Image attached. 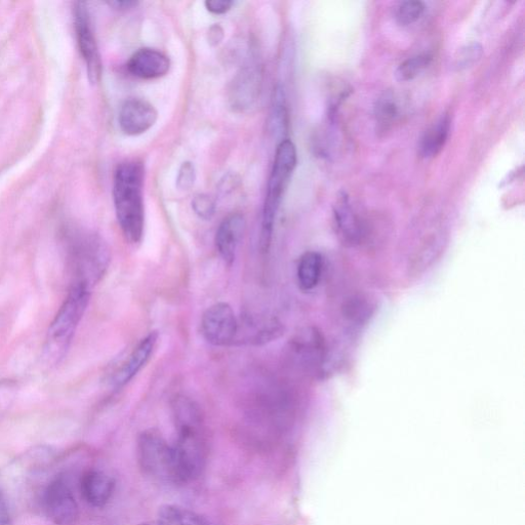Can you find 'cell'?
I'll return each mask as SVG.
<instances>
[{
  "mask_svg": "<svg viewBox=\"0 0 525 525\" xmlns=\"http://www.w3.org/2000/svg\"><path fill=\"white\" fill-rule=\"evenodd\" d=\"M70 258L73 262L74 280L86 281L91 286L106 266L107 255L97 239L76 237L71 242Z\"/></svg>",
  "mask_w": 525,
  "mask_h": 525,
  "instance_id": "obj_7",
  "label": "cell"
},
{
  "mask_svg": "<svg viewBox=\"0 0 525 525\" xmlns=\"http://www.w3.org/2000/svg\"><path fill=\"white\" fill-rule=\"evenodd\" d=\"M269 126L275 136L285 137L288 132L289 113L286 93L281 86L276 87L273 92Z\"/></svg>",
  "mask_w": 525,
  "mask_h": 525,
  "instance_id": "obj_22",
  "label": "cell"
},
{
  "mask_svg": "<svg viewBox=\"0 0 525 525\" xmlns=\"http://www.w3.org/2000/svg\"><path fill=\"white\" fill-rule=\"evenodd\" d=\"M290 349L297 365L308 373H316L326 358L325 340L314 328L300 331L292 339Z\"/></svg>",
  "mask_w": 525,
  "mask_h": 525,
  "instance_id": "obj_10",
  "label": "cell"
},
{
  "mask_svg": "<svg viewBox=\"0 0 525 525\" xmlns=\"http://www.w3.org/2000/svg\"><path fill=\"white\" fill-rule=\"evenodd\" d=\"M260 84V71L256 69L241 71L231 91L233 105L241 110L253 106L260 93Z\"/></svg>",
  "mask_w": 525,
  "mask_h": 525,
  "instance_id": "obj_17",
  "label": "cell"
},
{
  "mask_svg": "<svg viewBox=\"0 0 525 525\" xmlns=\"http://www.w3.org/2000/svg\"><path fill=\"white\" fill-rule=\"evenodd\" d=\"M108 5L116 10H129L137 7L138 2L134 0H114V2L108 3Z\"/></svg>",
  "mask_w": 525,
  "mask_h": 525,
  "instance_id": "obj_34",
  "label": "cell"
},
{
  "mask_svg": "<svg viewBox=\"0 0 525 525\" xmlns=\"http://www.w3.org/2000/svg\"><path fill=\"white\" fill-rule=\"evenodd\" d=\"M128 71L135 77L151 80L166 76L171 69L170 58L154 49H141L129 60Z\"/></svg>",
  "mask_w": 525,
  "mask_h": 525,
  "instance_id": "obj_14",
  "label": "cell"
},
{
  "mask_svg": "<svg viewBox=\"0 0 525 525\" xmlns=\"http://www.w3.org/2000/svg\"><path fill=\"white\" fill-rule=\"evenodd\" d=\"M425 12V5L422 2H403L398 5L395 12V19L401 26H409L419 21Z\"/></svg>",
  "mask_w": 525,
  "mask_h": 525,
  "instance_id": "obj_25",
  "label": "cell"
},
{
  "mask_svg": "<svg viewBox=\"0 0 525 525\" xmlns=\"http://www.w3.org/2000/svg\"><path fill=\"white\" fill-rule=\"evenodd\" d=\"M450 131V116H441L436 123L428 129L420 142L419 153L421 157L429 159L437 156L443 147L446 146Z\"/></svg>",
  "mask_w": 525,
  "mask_h": 525,
  "instance_id": "obj_18",
  "label": "cell"
},
{
  "mask_svg": "<svg viewBox=\"0 0 525 525\" xmlns=\"http://www.w3.org/2000/svg\"><path fill=\"white\" fill-rule=\"evenodd\" d=\"M0 525H14L9 501L2 486H0Z\"/></svg>",
  "mask_w": 525,
  "mask_h": 525,
  "instance_id": "obj_32",
  "label": "cell"
},
{
  "mask_svg": "<svg viewBox=\"0 0 525 525\" xmlns=\"http://www.w3.org/2000/svg\"><path fill=\"white\" fill-rule=\"evenodd\" d=\"M158 519L166 525H212L205 516L172 504L159 508Z\"/></svg>",
  "mask_w": 525,
  "mask_h": 525,
  "instance_id": "obj_21",
  "label": "cell"
},
{
  "mask_svg": "<svg viewBox=\"0 0 525 525\" xmlns=\"http://www.w3.org/2000/svg\"><path fill=\"white\" fill-rule=\"evenodd\" d=\"M297 163L295 144L289 139L280 141L276 148L263 205L259 244L262 254H267L271 248L275 220Z\"/></svg>",
  "mask_w": 525,
  "mask_h": 525,
  "instance_id": "obj_4",
  "label": "cell"
},
{
  "mask_svg": "<svg viewBox=\"0 0 525 525\" xmlns=\"http://www.w3.org/2000/svg\"><path fill=\"white\" fill-rule=\"evenodd\" d=\"M177 438L173 444L183 483L197 478L207 461V443L204 416L196 403L186 397L173 402Z\"/></svg>",
  "mask_w": 525,
  "mask_h": 525,
  "instance_id": "obj_1",
  "label": "cell"
},
{
  "mask_svg": "<svg viewBox=\"0 0 525 525\" xmlns=\"http://www.w3.org/2000/svg\"><path fill=\"white\" fill-rule=\"evenodd\" d=\"M334 218L339 235L349 244H355L361 237L362 226L354 213L348 195L342 192L334 208Z\"/></svg>",
  "mask_w": 525,
  "mask_h": 525,
  "instance_id": "obj_16",
  "label": "cell"
},
{
  "mask_svg": "<svg viewBox=\"0 0 525 525\" xmlns=\"http://www.w3.org/2000/svg\"><path fill=\"white\" fill-rule=\"evenodd\" d=\"M201 333L215 347H226L236 341L238 320L232 307L220 302L208 308L201 318Z\"/></svg>",
  "mask_w": 525,
  "mask_h": 525,
  "instance_id": "obj_9",
  "label": "cell"
},
{
  "mask_svg": "<svg viewBox=\"0 0 525 525\" xmlns=\"http://www.w3.org/2000/svg\"><path fill=\"white\" fill-rule=\"evenodd\" d=\"M482 55V47L479 44H472L459 52L456 58V65L459 69L471 67L481 59Z\"/></svg>",
  "mask_w": 525,
  "mask_h": 525,
  "instance_id": "obj_28",
  "label": "cell"
},
{
  "mask_svg": "<svg viewBox=\"0 0 525 525\" xmlns=\"http://www.w3.org/2000/svg\"><path fill=\"white\" fill-rule=\"evenodd\" d=\"M157 341L158 333L151 332L138 343L124 365L115 373L112 381L114 388H124L146 367Z\"/></svg>",
  "mask_w": 525,
  "mask_h": 525,
  "instance_id": "obj_13",
  "label": "cell"
},
{
  "mask_svg": "<svg viewBox=\"0 0 525 525\" xmlns=\"http://www.w3.org/2000/svg\"><path fill=\"white\" fill-rule=\"evenodd\" d=\"M344 314L354 320L362 321L370 315V305L362 299H352L344 306Z\"/></svg>",
  "mask_w": 525,
  "mask_h": 525,
  "instance_id": "obj_29",
  "label": "cell"
},
{
  "mask_svg": "<svg viewBox=\"0 0 525 525\" xmlns=\"http://www.w3.org/2000/svg\"><path fill=\"white\" fill-rule=\"evenodd\" d=\"M42 507L46 516L57 525H73L79 517V508L68 481L56 476L42 494Z\"/></svg>",
  "mask_w": 525,
  "mask_h": 525,
  "instance_id": "obj_6",
  "label": "cell"
},
{
  "mask_svg": "<svg viewBox=\"0 0 525 525\" xmlns=\"http://www.w3.org/2000/svg\"><path fill=\"white\" fill-rule=\"evenodd\" d=\"M196 181V170L191 161L182 164L177 176V188L181 191L190 190Z\"/></svg>",
  "mask_w": 525,
  "mask_h": 525,
  "instance_id": "obj_30",
  "label": "cell"
},
{
  "mask_svg": "<svg viewBox=\"0 0 525 525\" xmlns=\"http://www.w3.org/2000/svg\"><path fill=\"white\" fill-rule=\"evenodd\" d=\"M205 6L209 13L220 16L228 13L234 3L231 0H207Z\"/></svg>",
  "mask_w": 525,
  "mask_h": 525,
  "instance_id": "obj_31",
  "label": "cell"
},
{
  "mask_svg": "<svg viewBox=\"0 0 525 525\" xmlns=\"http://www.w3.org/2000/svg\"><path fill=\"white\" fill-rule=\"evenodd\" d=\"M430 54H422L402 62L395 71V77L400 83H407L421 75L432 63Z\"/></svg>",
  "mask_w": 525,
  "mask_h": 525,
  "instance_id": "obj_24",
  "label": "cell"
},
{
  "mask_svg": "<svg viewBox=\"0 0 525 525\" xmlns=\"http://www.w3.org/2000/svg\"><path fill=\"white\" fill-rule=\"evenodd\" d=\"M74 27L78 48L85 60L90 82L96 85L100 82L102 76V60L92 26L91 15L85 3H77L75 5Z\"/></svg>",
  "mask_w": 525,
  "mask_h": 525,
  "instance_id": "obj_8",
  "label": "cell"
},
{
  "mask_svg": "<svg viewBox=\"0 0 525 525\" xmlns=\"http://www.w3.org/2000/svg\"><path fill=\"white\" fill-rule=\"evenodd\" d=\"M224 37V31L219 25H215L210 29L209 32V43L213 46H217L222 42Z\"/></svg>",
  "mask_w": 525,
  "mask_h": 525,
  "instance_id": "obj_33",
  "label": "cell"
},
{
  "mask_svg": "<svg viewBox=\"0 0 525 525\" xmlns=\"http://www.w3.org/2000/svg\"><path fill=\"white\" fill-rule=\"evenodd\" d=\"M137 458L146 476L166 483H183L174 448L157 430H145L139 435Z\"/></svg>",
  "mask_w": 525,
  "mask_h": 525,
  "instance_id": "obj_5",
  "label": "cell"
},
{
  "mask_svg": "<svg viewBox=\"0 0 525 525\" xmlns=\"http://www.w3.org/2000/svg\"><path fill=\"white\" fill-rule=\"evenodd\" d=\"M18 392L17 383L10 380L0 381V422L13 406Z\"/></svg>",
  "mask_w": 525,
  "mask_h": 525,
  "instance_id": "obj_26",
  "label": "cell"
},
{
  "mask_svg": "<svg viewBox=\"0 0 525 525\" xmlns=\"http://www.w3.org/2000/svg\"><path fill=\"white\" fill-rule=\"evenodd\" d=\"M401 111L402 104L394 93L388 92L380 97L375 107L379 129L386 131L391 128L401 116Z\"/></svg>",
  "mask_w": 525,
  "mask_h": 525,
  "instance_id": "obj_23",
  "label": "cell"
},
{
  "mask_svg": "<svg viewBox=\"0 0 525 525\" xmlns=\"http://www.w3.org/2000/svg\"><path fill=\"white\" fill-rule=\"evenodd\" d=\"M138 525H166L165 523L161 522L159 519L158 520H154V521H146V522H142Z\"/></svg>",
  "mask_w": 525,
  "mask_h": 525,
  "instance_id": "obj_35",
  "label": "cell"
},
{
  "mask_svg": "<svg viewBox=\"0 0 525 525\" xmlns=\"http://www.w3.org/2000/svg\"><path fill=\"white\" fill-rule=\"evenodd\" d=\"M92 286L86 281L73 280L61 308L48 330L43 357L46 365L55 367L65 358L80 321L91 299Z\"/></svg>",
  "mask_w": 525,
  "mask_h": 525,
  "instance_id": "obj_3",
  "label": "cell"
},
{
  "mask_svg": "<svg viewBox=\"0 0 525 525\" xmlns=\"http://www.w3.org/2000/svg\"><path fill=\"white\" fill-rule=\"evenodd\" d=\"M158 119L155 107L146 100L133 98L121 106L118 115L119 128L128 136H139L148 132Z\"/></svg>",
  "mask_w": 525,
  "mask_h": 525,
  "instance_id": "obj_11",
  "label": "cell"
},
{
  "mask_svg": "<svg viewBox=\"0 0 525 525\" xmlns=\"http://www.w3.org/2000/svg\"><path fill=\"white\" fill-rule=\"evenodd\" d=\"M246 218L240 213L227 216L216 232L217 252L226 265L232 266L236 259L237 249L246 231Z\"/></svg>",
  "mask_w": 525,
  "mask_h": 525,
  "instance_id": "obj_12",
  "label": "cell"
},
{
  "mask_svg": "<svg viewBox=\"0 0 525 525\" xmlns=\"http://www.w3.org/2000/svg\"><path fill=\"white\" fill-rule=\"evenodd\" d=\"M192 209L200 219L210 220L215 215L216 204L210 195L200 193L192 199Z\"/></svg>",
  "mask_w": 525,
  "mask_h": 525,
  "instance_id": "obj_27",
  "label": "cell"
},
{
  "mask_svg": "<svg viewBox=\"0 0 525 525\" xmlns=\"http://www.w3.org/2000/svg\"><path fill=\"white\" fill-rule=\"evenodd\" d=\"M246 326V340L255 345L271 342L282 333V327L275 318H249Z\"/></svg>",
  "mask_w": 525,
  "mask_h": 525,
  "instance_id": "obj_20",
  "label": "cell"
},
{
  "mask_svg": "<svg viewBox=\"0 0 525 525\" xmlns=\"http://www.w3.org/2000/svg\"><path fill=\"white\" fill-rule=\"evenodd\" d=\"M323 268L320 254L316 252L305 253L298 264L297 278L303 292L313 291L319 284Z\"/></svg>",
  "mask_w": 525,
  "mask_h": 525,
  "instance_id": "obj_19",
  "label": "cell"
},
{
  "mask_svg": "<svg viewBox=\"0 0 525 525\" xmlns=\"http://www.w3.org/2000/svg\"><path fill=\"white\" fill-rule=\"evenodd\" d=\"M115 489L114 479L101 470H91L80 481V490L86 502L95 508L105 507Z\"/></svg>",
  "mask_w": 525,
  "mask_h": 525,
  "instance_id": "obj_15",
  "label": "cell"
},
{
  "mask_svg": "<svg viewBox=\"0 0 525 525\" xmlns=\"http://www.w3.org/2000/svg\"><path fill=\"white\" fill-rule=\"evenodd\" d=\"M145 169L139 160H127L115 170L113 201L121 231L130 244L141 242L145 228Z\"/></svg>",
  "mask_w": 525,
  "mask_h": 525,
  "instance_id": "obj_2",
  "label": "cell"
}]
</instances>
